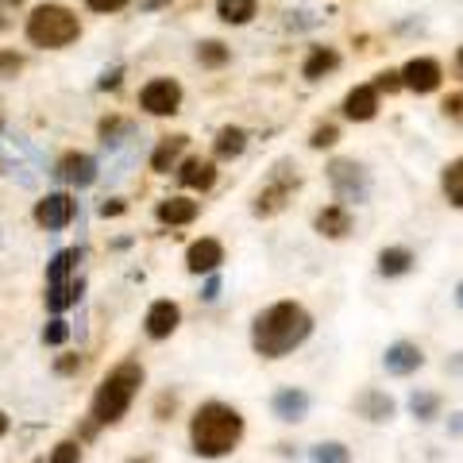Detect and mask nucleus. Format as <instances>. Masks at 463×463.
Returning a JSON list of instances; mask_svg holds the SVG:
<instances>
[{"label":"nucleus","mask_w":463,"mask_h":463,"mask_svg":"<svg viewBox=\"0 0 463 463\" xmlns=\"http://www.w3.org/2000/svg\"><path fill=\"white\" fill-rule=\"evenodd\" d=\"M90 12H100V16H109V12H120V8H128L132 0H81Z\"/></svg>","instance_id":"38"},{"label":"nucleus","mask_w":463,"mask_h":463,"mask_svg":"<svg viewBox=\"0 0 463 463\" xmlns=\"http://www.w3.org/2000/svg\"><path fill=\"white\" fill-rule=\"evenodd\" d=\"M248 143H251V136H248V128H240V124H224L221 132H216V139H213V155L216 158H240L243 151H248Z\"/></svg>","instance_id":"25"},{"label":"nucleus","mask_w":463,"mask_h":463,"mask_svg":"<svg viewBox=\"0 0 463 463\" xmlns=\"http://www.w3.org/2000/svg\"><path fill=\"white\" fill-rule=\"evenodd\" d=\"M352 410L364 417L367 425H390L398 417V402L390 390H379V386H367V390H359L355 402H352Z\"/></svg>","instance_id":"12"},{"label":"nucleus","mask_w":463,"mask_h":463,"mask_svg":"<svg viewBox=\"0 0 463 463\" xmlns=\"http://www.w3.org/2000/svg\"><path fill=\"white\" fill-rule=\"evenodd\" d=\"M182 97L185 93L174 78H151L139 90V109L147 116H174V112H182Z\"/></svg>","instance_id":"10"},{"label":"nucleus","mask_w":463,"mask_h":463,"mask_svg":"<svg viewBox=\"0 0 463 463\" xmlns=\"http://www.w3.org/2000/svg\"><path fill=\"white\" fill-rule=\"evenodd\" d=\"M425 367V347L417 344V340H394V344H386V352H383V371L390 374V379H410V374H417Z\"/></svg>","instance_id":"11"},{"label":"nucleus","mask_w":463,"mask_h":463,"mask_svg":"<svg viewBox=\"0 0 463 463\" xmlns=\"http://www.w3.org/2000/svg\"><path fill=\"white\" fill-rule=\"evenodd\" d=\"M379 109H383V97H379V90H374L371 81L355 85V90H347L344 105H340L344 120H352V124H371L374 116H379Z\"/></svg>","instance_id":"14"},{"label":"nucleus","mask_w":463,"mask_h":463,"mask_svg":"<svg viewBox=\"0 0 463 463\" xmlns=\"http://www.w3.org/2000/svg\"><path fill=\"white\" fill-rule=\"evenodd\" d=\"M452 301H456V309L463 313V279L456 282V289H452Z\"/></svg>","instance_id":"45"},{"label":"nucleus","mask_w":463,"mask_h":463,"mask_svg":"<svg viewBox=\"0 0 463 463\" xmlns=\"http://www.w3.org/2000/svg\"><path fill=\"white\" fill-rule=\"evenodd\" d=\"M81 263V248H66L58 251L51 263H47V309L51 313H66L70 306H78L85 279L78 274Z\"/></svg>","instance_id":"6"},{"label":"nucleus","mask_w":463,"mask_h":463,"mask_svg":"<svg viewBox=\"0 0 463 463\" xmlns=\"http://www.w3.org/2000/svg\"><path fill=\"white\" fill-rule=\"evenodd\" d=\"M405 410H410V417L417 425H432L444 413V398L437 390H413V394L405 398Z\"/></svg>","instance_id":"24"},{"label":"nucleus","mask_w":463,"mask_h":463,"mask_svg":"<svg viewBox=\"0 0 463 463\" xmlns=\"http://www.w3.org/2000/svg\"><path fill=\"white\" fill-rule=\"evenodd\" d=\"M170 413H178V394H163L155 402V417H158V421H170Z\"/></svg>","instance_id":"39"},{"label":"nucleus","mask_w":463,"mask_h":463,"mask_svg":"<svg viewBox=\"0 0 463 463\" xmlns=\"http://www.w3.org/2000/svg\"><path fill=\"white\" fill-rule=\"evenodd\" d=\"M440 112H444V120L448 124H456V128H463V90H452L444 100H440Z\"/></svg>","instance_id":"32"},{"label":"nucleus","mask_w":463,"mask_h":463,"mask_svg":"<svg viewBox=\"0 0 463 463\" xmlns=\"http://www.w3.org/2000/svg\"><path fill=\"white\" fill-rule=\"evenodd\" d=\"M313 413V394L306 386H279L270 394V417L279 425H301Z\"/></svg>","instance_id":"9"},{"label":"nucleus","mask_w":463,"mask_h":463,"mask_svg":"<svg viewBox=\"0 0 463 463\" xmlns=\"http://www.w3.org/2000/svg\"><path fill=\"white\" fill-rule=\"evenodd\" d=\"M143 379H147V371H143L139 359H124V364H116L105 379H100L97 394L90 402V421L93 429H105V425H120L128 410H132V402L139 394Z\"/></svg>","instance_id":"3"},{"label":"nucleus","mask_w":463,"mask_h":463,"mask_svg":"<svg viewBox=\"0 0 463 463\" xmlns=\"http://www.w3.org/2000/svg\"><path fill=\"white\" fill-rule=\"evenodd\" d=\"M74 216H78V201L70 194H47L35 205V224L47 228V232H62Z\"/></svg>","instance_id":"15"},{"label":"nucleus","mask_w":463,"mask_h":463,"mask_svg":"<svg viewBox=\"0 0 463 463\" xmlns=\"http://www.w3.org/2000/svg\"><path fill=\"white\" fill-rule=\"evenodd\" d=\"M301 190V174H298V166L294 163H279L270 170V178L263 182V190L255 194V205H251V213L255 216H279L289 201H294V194Z\"/></svg>","instance_id":"7"},{"label":"nucleus","mask_w":463,"mask_h":463,"mask_svg":"<svg viewBox=\"0 0 463 463\" xmlns=\"http://www.w3.org/2000/svg\"><path fill=\"white\" fill-rule=\"evenodd\" d=\"M221 267H224V243L216 236H201L185 248V270L197 274V279L201 274H216Z\"/></svg>","instance_id":"16"},{"label":"nucleus","mask_w":463,"mask_h":463,"mask_svg":"<svg viewBox=\"0 0 463 463\" xmlns=\"http://www.w3.org/2000/svg\"><path fill=\"white\" fill-rule=\"evenodd\" d=\"M452 66H456V74L463 78V43H459V47H456V62H452Z\"/></svg>","instance_id":"46"},{"label":"nucleus","mask_w":463,"mask_h":463,"mask_svg":"<svg viewBox=\"0 0 463 463\" xmlns=\"http://www.w3.org/2000/svg\"><path fill=\"white\" fill-rule=\"evenodd\" d=\"M340 62H344V54L336 47H309L306 62H301V78H306V81H321L328 74H336Z\"/></svg>","instance_id":"22"},{"label":"nucleus","mask_w":463,"mask_h":463,"mask_svg":"<svg viewBox=\"0 0 463 463\" xmlns=\"http://www.w3.org/2000/svg\"><path fill=\"white\" fill-rule=\"evenodd\" d=\"M128 463H155V459H151V456H132Z\"/></svg>","instance_id":"49"},{"label":"nucleus","mask_w":463,"mask_h":463,"mask_svg":"<svg viewBox=\"0 0 463 463\" xmlns=\"http://www.w3.org/2000/svg\"><path fill=\"white\" fill-rule=\"evenodd\" d=\"M221 289H224L221 270H216V274H205V286H201V301H205V306H213V301L221 298Z\"/></svg>","instance_id":"37"},{"label":"nucleus","mask_w":463,"mask_h":463,"mask_svg":"<svg viewBox=\"0 0 463 463\" xmlns=\"http://www.w3.org/2000/svg\"><path fill=\"white\" fill-rule=\"evenodd\" d=\"M174 174H178V182L185 185V190H197V194H209L216 185V158H201V155H185L178 166H174Z\"/></svg>","instance_id":"19"},{"label":"nucleus","mask_w":463,"mask_h":463,"mask_svg":"<svg viewBox=\"0 0 463 463\" xmlns=\"http://www.w3.org/2000/svg\"><path fill=\"white\" fill-rule=\"evenodd\" d=\"M128 205H124V201H105V205H100V216H105V221H109V216H120Z\"/></svg>","instance_id":"43"},{"label":"nucleus","mask_w":463,"mask_h":463,"mask_svg":"<svg viewBox=\"0 0 463 463\" xmlns=\"http://www.w3.org/2000/svg\"><path fill=\"white\" fill-rule=\"evenodd\" d=\"M185 147H190V136H163L158 139V147L151 151V170L155 174H170L174 166L182 163Z\"/></svg>","instance_id":"23"},{"label":"nucleus","mask_w":463,"mask_h":463,"mask_svg":"<svg viewBox=\"0 0 463 463\" xmlns=\"http://www.w3.org/2000/svg\"><path fill=\"white\" fill-rule=\"evenodd\" d=\"M398 74H402V90H410L417 97H429V93H437L444 85V66H440V58H432V54L410 58Z\"/></svg>","instance_id":"8"},{"label":"nucleus","mask_w":463,"mask_h":463,"mask_svg":"<svg viewBox=\"0 0 463 463\" xmlns=\"http://www.w3.org/2000/svg\"><path fill=\"white\" fill-rule=\"evenodd\" d=\"M70 340V325L62 321V317H54V321L43 328V344H51V347H58V344H66Z\"/></svg>","instance_id":"35"},{"label":"nucleus","mask_w":463,"mask_h":463,"mask_svg":"<svg viewBox=\"0 0 463 463\" xmlns=\"http://www.w3.org/2000/svg\"><path fill=\"white\" fill-rule=\"evenodd\" d=\"M24 70V54L16 51H0V78H16Z\"/></svg>","instance_id":"36"},{"label":"nucleus","mask_w":463,"mask_h":463,"mask_svg":"<svg viewBox=\"0 0 463 463\" xmlns=\"http://www.w3.org/2000/svg\"><path fill=\"white\" fill-rule=\"evenodd\" d=\"M440 194L452 209H463V155H456L452 163H444L440 170Z\"/></svg>","instance_id":"26"},{"label":"nucleus","mask_w":463,"mask_h":463,"mask_svg":"<svg viewBox=\"0 0 463 463\" xmlns=\"http://www.w3.org/2000/svg\"><path fill=\"white\" fill-rule=\"evenodd\" d=\"M163 5H170V0H143L139 8H147V12H151V8H163Z\"/></svg>","instance_id":"47"},{"label":"nucleus","mask_w":463,"mask_h":463,"mask_svg":"<svg viewBox=\"0 0 463 463\" xmlns=\"http://www.w3.org/2000/svg\"><path fill=\"white\" fill-rule=\"evenodd\" d=\"M313 313L309 306H301L294 298L270 301L267 309H259L251 317V352L267 364H279V359L294 355L298 347H306L313 336Z\"/></svg>","instance_id":"1"},{"label":"nucleus","mask_w":463,"mask_h":463,"mask_svg":"<svg viewBox=\"0 0 463 463\" xmlns=\"http://www.w3.org/2000/svg\"><path fill=\"white\" fill-rule=\"evenodd\" d=\"M371 85L379 90V97H383V93H386V97H394V93H402V74H398V70H379Z\"/></svg>","instance_id":"33"},{"label":"nucleus","mask_w":463,"mask_h":463,"mask_svg":"<svg viewBox=\"0 0 463 463\" xmlns=\"http://www.w3.org/2000/svg\"><path fill=\"white\" fill-rule=\"evenodd\" d=\"M158 224H170V228H182V224H194L201 216V201L194 197H166L155 205Z\"/></svg>","instance_id":"21"},{"label":"nucleus","mask_w":463,"mask_h":463,"mask_svg":"<svg viewBox=\"0 0 463 463\" xmlns=\"http://www.w3.org/2000/svg\"><path fill=\"white\" fill-rule=\"evenodd\" d=\"M8 432V417H5V410H0V437Z\"/></svg>","instance_id":"48"},{"label":"nucleus","mask_w":463,"mask_h":463,"mask_svg":"<svg viewBox=\"0 0 463 463\" xmlns=\"http://www.w3.org/2000/svg\"><path fill=\"white\" fill-rule=\"evenodd\" d=\"M54 371H58V374H74V371H81V355H66V359H58Z\"/></svg>","instance_id":"41"},{"label":"nucleus","mask_w":463,"mask_h":463,"mask_svg":"<svg viewBox=\"0 0 463 463\" xmlns=\"http://www.w3.org/2000/svg\"><path fill=\"white\" fill-rule=\"evenodd\" d=\"M313 232H317L321 240H347V236L355 232V216H352V209H347V205L332 201V205L317 209V216H313Z\"/></svg>","instance_id":"18"},{"label":"nucleus","mask_w":463,"mask_h":463,"mask_svg":"<svg viewBox=\"0 0 463 463\" xmlns=\"http://www.w3.org/2000/svg\"><path fill=\"white\" fill-rule=\"evenodd\" d=\"M340 143V128L336 124H317L309 132V147L313 151H332Z\"/></svg>","instance_id":"30"},{"label":"nucleus","mask_w":463,"mask_h":463,"mask_svg":"<svg viewBox=\"0 0 463 463\" xmlns=\"http://www.w3.org/2000/svg\"><path fill=\"white\" fill-rule=\"evenodd\" d=\"M54 178L74 185V190H90V185L97 182V158L85 155V151H66L54 163Z\"/></svg>","instance_id":"13"},{"label":"nucleus","mask_w":463,"mask_h":463,"mask_svg":"<svg viewBox=\"0 0 463 463\" xmlns=\"http://www.w3.org/2000/svg\"><path fill=\"white\" fill-rule=\"evenodd\" d=\"M325 178H328L332 197H336L340 205H347V209H352V205H367L371 194H374V178H371L367 163H359V158H352V155L328 158Z\"/></svg>","instance_id":"5"},{"label":"nucleus","mask_w":463,"mask_h":463,"mask_svg":"<svg viewBox=\"0 0 463 463\" xmlns=\"http://www.w3.org/2000/svg\"><path fill=\"white\" fill-rule=\"evenodd\" d=\"M309 463H355V459L344 440H317L309 448Z\"/></svg>","instance_id":"29"},{"label":"nucleus","mask_w":463,"mask_h":463,"mask_svg":"<svg viewBox=\"0 0 463 463\" xmlns=\"http://www.w3.org/2000/svg\"><path fill=\"white\" fill-rule=\"evenodd\" d=\"M444 371H452V374H463V352L452 355V364H444Z\"/></svg>","instance_id":"44"},{"label":"nucleus","mask_w":463,"mask_h":463,"mask_svg":"<svg viewBox=\"0 0 463 463\" xmlns=\"http://www.w3.org/2000/svg\"><path fill=\"white\" fill-rule=\"evenodd\" d=\"M248 437V421L232 402L209 398L190 417V452L201 459H224Z\"/></svg>","instance_id":"2"},{"label":"nucleus","mask_w":463,"mask_h":463,"mask_svg":"<svg viewBox=\"0 0 463 463\" xmlns=\"http://www.w3.org/2000/svg\"><path fill=\"white\" fill-rule=\"evenodd\" d=\"M374 270L383 274V279H405V274L417 270V251L405 248V243H390L374 255Z\"/></svg>","instance_id":"20"},{"label":"nucleus","mask_w":463,"mask_h":463,"mask_svg":"<svg viewBox=\"0 0 463 463\" xmlns=\"http://www.w3.org/2000/svg\"><path fill=\"white\" fill-rule=\"evenodd\" d=\"M448 437H452V440H463V410H456L452 417H448Z\"/></svg>","instance_id":"42"},{"label":"nucleus","mask_w":463,"mask_h":463,"mask_svg":"<svg viewBox=\"0 0 463 463\" xmlns=\"http://www.w3.org/2000/svg\"><path fill=\"white\" fill-rule=\"evenodd\" d=\"M178 325H182V306L170 298L151 301L147 317H143V332H147L151 340H170L174 332H178Z\"/></svg>","instance_id":"17"},{"label":"nucleus","mask_w":463,"mask_h":463,"mask_svg":"<svg viewBox=\"0 0 463 463\" xmlns=\"http://www.w3.org/2000/svg\"><path fill=\"white\" fill-rule=\"evenodd\" d=\"M197 62L205 70H224L232 62V47H228V43H221V39L197 43Z\"/></svg>","instance_id":"28"},{"label":"nucleus","mask_w":463,"mask_h":463,"mask_svg":"<svg viewBox=\"0 0 463 463\" xmlns=\"http://www.w3.org/2000/svg\"><path fill=\"white\" fill-rule=\"evenodd\" d=\"M216 16L228 27H243L259 16V0H216Z\"/></svg>","instance_id":"27"},{"label":"nucleus","mask_w":463,"mask_h":463,"mask_svg":"<svg viewBox=\"0 0 463 463\" xmlns=\"http://www.w3.org/2000/svg\"><path fill=\"white\" fill-rule=\"evenodd\" d=\"M120 78H124V66H112V70H105V74H100V90H116V85H120Z\"/></svg>","instance_id":"40"},{"label":"nucleus","mask_w":463,"mask_h":463,"mask_svg":"<svg viewBox=\"0 0 463 463\" xmlns=\"http://www.w3.org/2000/svg\"><path fill=\"white\" fill-rule=\"evenodd\" d=\"M120 136H132V124L120 120V116H109V120H100V143H105V147H116Z\"/></svg>","instance_id":"31"},{"label":"nucleus","mask_w":463,"mask_h":463,"mask_svg":"<svg viewBox=\"0 0 463 463\" xmlns=\"http://www.w3.org/2000/svg\"><path fill=\"white\" fill-rule=\"evenodd\" d=\"M24 32H27V43H32V47L62 51L81 35V24L66 5H39V8H32Z\"/></svg>","instance_id":"4"},{"label":"nucleus","mask_w":463,"mask_h":463,"mask_svg":"<svg viewBox=\"0 0 463 463\" xmlns=\"http://www.w3.org/2000/svg\"><path fill=\"white\" fill-rule=\"evenodd\" d=\"M47 463H81V440H62Z\"/></svg>","instance_id":"34"}]
</instances>
